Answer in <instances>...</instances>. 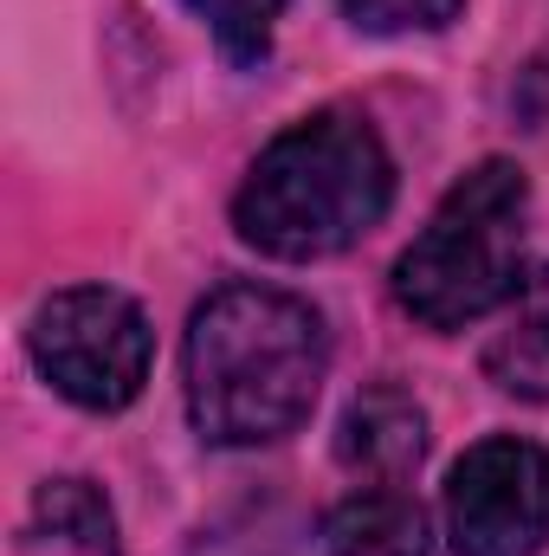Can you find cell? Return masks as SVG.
I'll list each match as a JSON object with an SVG mask.
<instances>
[{
	"instance_id": "4",
	"label": "cell",
	"mask_w": 549,
	"mask_h": 556,
	"mask_svg": "<svg viewBox=\"0 0 549 556\" xmlns=\"http://www.w3.org/2000/svg\"><path fill=\"white\" fill-rule=\"evenodd\" d=\"M26 350L39 363V376L91 415H117L130 408L149 382V356H155V330L142 317L137 298L111 291V285H65L33 311Z\"/></svg>"
},
{
	"instance_id": "7",
	"label": "cell",
	"mask_w": 549,
	"mask_h": 556,
	"mask_svg": "<svg viewBox=\"0 0 549 556\" xmlns=\"http://www.w3.org/2000/svg\"><path fill=\"white\" fill-rule=\"evenodd\" d=\"M20 556H124L111 498L91 479H46L26 505Z\"/></svg>"
},
{
	"instance_id": "2",
	"label": "cell",
	"mask_w": 549,
	"mask_h": 556,
	"mask_svg": "<svg viewBox=\"0 0 549 556\" xmlns=\"http://www.w3.org/2000/svg\"><path fill=\"white\" fill-rule=\"evenodd\" d=\"M395 201L388 142L362 111H310L278 130L233 194V227L266 260H330L382 227Z\"/></svg>"
},
{
	"instance_id": "3",
	"label": "cell",
	"mask_w": 549,
	"mask_h": 556,
	"mask_svg": "<svg viewBox=\"0 0 549 556\" xmlns=\"http://www.w3.org/2000/svg\"><path fill=\"white\" fill-rule=\"evenodd\" d=\"M531 233V181L518 162L491 155L446 188L433 220L395 260V304L426 330H465L518 298Z\"/></svg>"
},
{
	"instance_id": "11",
	"label": "cell",
	"mask_w": 549,
	"mask_h": 556,
	"mask_svg": "<svg viewBox=\"0 0 549 556\" xmlns=\"http://www.w3.org/2000/svg\"><path fill=\"white\" fill-rule=\"evenodd\" d=\"M343 20L356 33H375V39H401V33H439L459 20L465 0H336Z\"/></svg>"
},
{
	"instance_id": "5",
	"label": "cell",
	"mask_w": 549,
	"mask_h": 556,
	"mask_svg": "<svg viewBox=\"0 0 549 556\" xmlns=\"http://www.w3.org/2000/svg\"><path fill=\"white\" fill-rule=\"evenodd\" d=\"M452 556H537L549 544V453L537 440L491 433L446 472Z\"/></svg>"
},
{
	"instance_id": "9",
	"label": "cell",
	"mask_w": 549,
	"mask_h": 556,
	"mask_svg": "<svg viewBox=\"0 0 549 556\" xmlns=\"http://www.w3.org/2000/svg\"><path fill=\"white\" fill-rule=\"evenodd\" d=\"M323 556H426V511L395 485H362L323 518Z\"/></svg>"
},
{
	"instance_id": "1",
	"label": "cell",
	"mask_w": 549,
	"mask_h": 556,
	"mask_svg": "<svg viewBox=\"0 0 549 556\" xmlns=\"http://www.w3.org/2000/svg\"><path fill=\"white\" fill-rule=\"evenodd\" d=\"M188 420L207 446H272L297 433L330 376L323 317L278 285H220L188 317Z\"/></svg>"
},
{
	"instance_id": "10",
	"label": "cell",
	"mask_w": 549,
	"mask_h": 556,
	"mask_svg": "<svg viewBox=\"0 0 549 556\" xmlns=\"http://www.w3.org/2000/svg\"><path fill=\"white\" fill-rule=\"evenodd\" d=\"M188 7L214 26V39H220L227 59H240V65H253V59L266 52L272 20L284 13V0H188Z\"/></svg>"
},
{
	"instance_id": "6",
	"label": "cell",
	"mask_w": 549,
	"mask_h": 556,
	"mask_svg": "<svg viewBox=\"0 0 549 556\" xmlns=\"http://www.w3.org/2000/svg\"><path fill=\"white\" fill-rule=\"evenodd\" d=\"M426 453V415L401 389H362L336 427V459L369 485H401Z\"/></svg>"
},
{
	"instance_id": "8",
	"label": "cell",
	"mask_w": 549,
	"mask_h": 556,
	"mask_svg": "<svg viewBox=\"0 0 549 556\" xmlns=\"http://www.w3.org/2000/svg\"><path fill=\"white\" fill-rule=\"evenodd\" d=\"M485 376L518 402H549V260L524 273L518 298L505 304V324L485 343Z\"/></svg>"
}]
</instances>
